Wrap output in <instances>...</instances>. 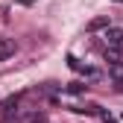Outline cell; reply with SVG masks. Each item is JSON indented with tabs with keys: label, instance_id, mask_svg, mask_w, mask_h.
Returning <instances> with one entry per match:
<instances>
[{
	"label": "cell",
	"instance_id": "obj_2",
	"mask_svg": "<svg viewBox=\"0 0 123 123\" xmlns=\"http://www.w3.org/2000/svg\"><path fill=\"white\" fill-rule=\"evenodd\" d=\"M109 76H111V79H114V88L117 91H123V62H111V65H109Z\"/></svg>",
	"mask_w": 123,
	"mask_h": 123
},
{
	"label": "cell",
	"instance_id": "obj_1",
	"mask_svg": "<svg viewBox=\"0 0 123 123\" xmlns=\"http://www.w3.org/2000/svg\"><path fill=\"white\" fill-rule=\"evenodd\" d=\"M15 53H18V44H15V38L0 35V62H9Z\"/></svg>",
	"mask_w": 123,
	"mask_h": 123
},
{
	"label": "cell",
	"instance_id": "obj_4",
	"mask_svg": "<svg viewBox=\"0 0 123 123\" xmlns=\"http://www.w3.org/2000/svg\"><path fill=\"white\" fill-rule=\"evenodd\" d=\"M105 26H111V18H109V15H97V18H91L88 21V32H97V29H105Z\"/></svg>",
	"mask_w": 123,
	"mask_h": 123
},
{
	"label": "cell",
	"instance_id": "obj_6",
	"mask_svg": "<svg viewBox=\"0 0 123 123\" xmlns=\"http://www.w3.org/2000/svg\"><path fill=\"white\" fill-rule=\"evenodd\" d=\"M85 88L88 85H82V82H70L68 85V94H85Z\"/></svg>",
	"mask_w": 123,
	"mask_h": 123
},
{
	"label": "cell",
	"instance_id": "obj_5",
	"mask_svg": "<svg viewBox=\"0 0 123 123\" xmlns=\"http://www.w3.org/2000/svg\"><path fill=\"white\" fill-rule=\"evenodd\" d=\"M79 73L85 76V79H91V82H100V79H103V73H100L97 68H85V65H79Z\"/></svg>",
	"mask_w": 123,
	"mask_h": 123
},
{
	"label": "cell",
	"instance_id": "obj_3",
	"mask_svg": "<svg viewBox=\"0 0 123 123\" xmlns=\"http://www.w3.org/2000/svg\"><path fill=\"white\" fill-rule=\"evenodd\" d=\"M105 47H114V44H120L123 41V29L120 26H105Z\"/></svg>",
	"mask_w": 123,
	"mask_h": 123
},
{
	"label": "cell",
	"instance_id": "obj_7",
	"mask_svg": "<svg viewBox=\"0 0 123 123\" xmlns=\"http://www.w3.org/2000/svg\"><path fill=\"white\" fill-rule=\"evenodd\" d=\"M26 123H47V117H44L41 111H35V114H29V117H26Z\"/></svg>",
	"mask_w": 123,
	"mask_h": 123
}]
</instances>
